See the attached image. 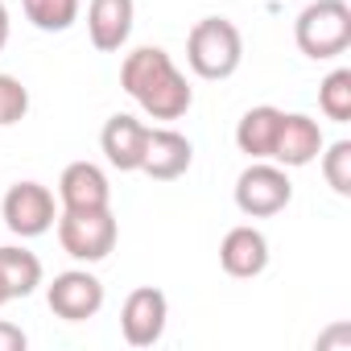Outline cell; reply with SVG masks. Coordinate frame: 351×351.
I'll return each instance as SVG.
<instances>
[{
  "label": "cell",
  "mask_w": 351,
  "mask_h": 351,
  "mask_svg": "<svg viewBox=\"0 0 351 351\" xmlns=\"http://www.w3.org/2000/svg\"><path fill=\"white\" fill-rule=\"evenodd\" d=\"M120 87L153 120H182L191 112V104H195V91H191L186 75L173 66V58L161 46L132 50L124 58V66H120Z\"/></svg>",
  "instance_id": "6da1fadb"
},
{
  "label": "cell",
  "mask_w": 351,
  "mask_h": 351,
  "mask_svg": "<svg viewBox=\"0 0 351 351\" xmlns=\"http://www.w3.org/2000/svg\"><path fill=\"white\" fill-rule=\"evenodd\" d=\"M186 62L199 79H232L244 62V38L228 17H203L186 34Z\"/></svg>",
  "instance_id": "7a4b0ae2"
},
{
  "label": "cell",
  "mask_w": 351,
  "mask_h": 351,
  "mask_svg": "<svg viewBox=\"0 0 351 351\" xmlns=\"http://www.w3.org/2000/svg\"><path fill=\"white\" fill-rule=\"evenodd\" d=\"M293 42L306 58H339L351 46V9L347 0H314L293 21Z\"/></svg>",
  "instance_id": "3957f363"
},
{
  "label": "cell",
  "mask_w": 351,
  "mask_h": 351,
  "mask_svg": "<svg viewBox=\"0 0 351 351\" xmlns=\"http://www.w3.org/2000/svg\"><path fill=\"white\" fill-rule=\"evenodd\" d=\"M120 240V228H116V215L112 207H99V211H62L58 215V244L66 256L83 261V265H95L104 256H112Z\"/></svg>",
  "instance_id": "277c9868"
},
{
  "label": "cell",
  "mask_w": 351,
  "mask_h": 351,
  "mask_svg": "<svg viewBox=\"0 0 351 351\" xmlns=\"http://www.w3.org/2000/svg\"><path fill=\"white\" fill-rule=\"evenodd\" d=\"M293 199V182L285 165L277 161H252L240 178H236V207L248 219H269L277 211H285Z\"/></svg>",
  "instance_id": "5b68a950"
},
{
  "label": "cell",
  "mask_w": 351,
  "mask_h": 351,
  "mask_svg": "<svg viewBox=\"0 0 351 351\" xmlns=\"http://www.w3.org/2000/svg\"><path fill=\"white\" fill-rule=\"evenodd\" d=\"M0 215H5V228L21 240H34V236H46L58 219V207H54V195L50 186L42 182H17L9 186L5 203H0Z\"/></svg>",
  "instance_id": "8992f818"
},
{
  "label": "cell",
  "mask_w": 351,
  "mask_h": 351,
  "mask_svg": "<svg viewBox=\"0 0 351 351\" xmlns=\"http://www.w3.org/2000/svg\"><path fill=\"white\" fill-rule=\"evenodd\" d=\"M50 310L66 322H87L104 310V281L87 269H66L50 281V293H46Z\"/></svg>",
  "instance_id": "52a82bcc"
},
{
  "label": "cell",
  "mask_w": 351,
  "mask_h": 351,
  "mask_svg": "<svg viewBox=\"0 0 351 351\" xmlns=\"http://www.w3.org/2000/svg\"><path fill=\"white\" fill-rule=\"evenodd\" d=\"M165 318H169V302L153 285L132 289L124 298V306H120V330H124V339L132 347H153L165 335Z\"/></svg>",
  "instance_id": "ba28073f"
},
{
  "label": "cell",
  "mask_w": 351,
  "mask_h": 351,
  "mask_svg": "<svg viewBox=\"0 0 351 351\" xmlns=\"http://www.w3.org/2000/svg\"><path fill=\"white\" fill-rule=\"evenodd\" d=\"M58 203L62 211H99L112 207V186L108 173L95 161H71L58 178Z\"/></svg>",
  "instance_id": "9c48e42d"
},
{
  "label": "cell",
  "mask_w": 351,
  "mask_h": 351,
  "mask_svg": "<svg viewBox=\"0 0 351 351\" xmlns=\"http://www.w3.org/2000/svg\"><path fill=\"white\" fill-rule=\"evenodd\" d=\"M191 161H195V145L178 128H149L141 173H149L157 182H173L191 169Z\"/></svg>",
  "instance_id": "30bf717a"
},
{
  "label": "cell",
  "mask_w": 351,
  "mask_h": 351,
  "mask_svg": "<svg viewBox=\"0 0 351 351\" xmlns=\"http://www.w3.org/2000/svg\"><path fill=\"white\" fill-rule=\"evenodd\" d=\"M322 145H326V141H322L318 120H310V116H302V112H285L269 161H277V165H285V169H298V165H310V161L322 153Z\"/></svg>",
  "instance_id": "8fae6325"
},
{
  "label": "cell",
  "mask_w": 351,
  "mask_h": 351,
  "mask_svg": "<svg viewBox=\"0 0 351 351\" xmlns=\"http://www.w3.org/2000/svg\"><path fill=\"white\" fill-rule=\"evenodd\" d=\"M145 141H149V124H141V120L128 116V112H116V116L104 124V132H99V149H104L108 165H116L120 173L141 169V161H145Z\"/></svg>",
  "instance_id": "7c38bea8"
},
{
  "label": "cell",
  "mask_w": 351,
  "mask_h": 351,
  "mask_svg": "<svg viewBox=\"0 0 351 351\" xmlns=\"http://www.w3.org/2000/svg\"><path fill=\"white\" fill-rule=\"evenodd\" d=\"M219 265L228 277H261L269 269V240L252 223H240L219 244Z\"/></svg>",
  "instance_id": "4fadbf2b"
},
{
  "label": "cell",
  "mask_w": 351,
  "mask_h": 351,
  "mask_svg": "<svg viewBox=\"0 0 351 351\" xmlns=\"http://www.w3.org/2000/svg\"><path fill=\"white\" fill-rule=\"evenodd\" d=\"M132 17H136L132 0H91V5H87L91 46L104 50V54H116L128 42V34H132Z\"/></svg>",
  "instance_id": "5bb4252c"
},
{
  "label": "cell",
  "mask_w": 351,
  "mask_h": 351,
  "mask_svg": "<svg viewBox=\"0 0 351 351\" xmlns=\"http://www.w3.org/2000/svg\"><path fill=\"white\" fill-rule=\"evenodd\" d=\"M281 108L273 104H261V108H248L236 124V145L240 153H248L252 161H269L273 157V141H277V128H281Z\"/></svg>",
  "instance_id": "9a60e30c"
},
{
  "label": "cell",
  "mask_w": 351,
  "mask_h": 351,
  "mask_svg": "<svg viewBox=\"0 0 351 351\" xmlns=\"http://www.w3.org/2000/svg\"><path fill=\"white\" fill-rule=\"evenodd\" d=\"M0 281L9 298H29L42 285V261L21 244H0Z\"/></svg>",
  "instance_id": "2e32d148"
},
{
  "label": "cell",
  "mask_w": 351,
  "mask_h": 351,
  "mask_svg": "<svg viewBox=\"0 0 351 351\" xmlns=\"http://www.w3.org/2000/svg\"><path fill=\"white\" fill-rule=\"evenodd\" d=\"M21 9L42 34H66L79 21V0H21Z\"/></svg>",
  "instance_id": "e0dca14e"
},
{
  "label": "cell",
  "mask_w": 351,
  "mask_h": 351,
  "mask_svg": "<svg viewBox=\"0 0 351 351\" xmlns=\"http://www.w3.org/2000/svg\"><path fill=\"white\" fill-rule=\"evenodd\" d=\"M318 108H322V116L335 120V124H347V120H351V71H347V66H339V71H330V75L322 79V87H318Z\"/></svg>",
  "instance_id": "ac0fdd59"
},
{
  "label": "cell",
  "mask_w": 351,
  "mask_h": 351,
  "mask_svg": "<svg viewBox=\"0 0 351 351\" xmlns=\"http://www.w3.org/2000/svg\"><path fill=\"white\" fill-rule=\"evenodd\" d=\"M326 149V145H322ZM322 178L335 195H351V141H335L326 153H322Z\"/></svg>",
  "instance_id": "d6986e66"
},
{
  "label": "cell",
  "mask_w": 351,
  "mask_h": 351,
  "mask_svg": "<svg viewBox=\"0 0 351 351\" xmlns=\"http://www.w3.org/2000/svg\"><path fill=\"white\" fill-rule=\"evenodd\" d=\"M25 112H29V91L21 87V79L0 75V128L25 120Z\"/></svg>",
  "instance_id": "ffe728a7"
},
{
  "label": "cell",
  "mask_w": 351,
  "mask_h": 351,
  "mask_svg": "<svg viewBox=\"0 0 351 351\" xmlns=\"http://www.w3.org/2000/svg\"><path fill=\"white\" fill-rule=\"evenodd\" d=\"M25 347H29V335L21 326H13V322L0 318V351H25Z\"/></svg>",
  "instance_id": "44dd1931"
},
{
  "label": "cell",
  "mask_w": 351,
  "mask_h": 351,
  "mask_svg": "<svg viewBox=\"0 0 351 351\" xmlns=\"http://www.w3.org/2000/svg\"><path fill=\"white\" fill-rule=\"evenodd\" d=\"M9 46V9H5V0H0V50Z\"/></svg>",
  "instance_id": "7402d4cb"
},
{
  "label": "cell",
  "mask_w": 351,
  "mask_h": 351,
  "mask_svg": "<svg viewBox=\"0 0 351 351\" xmlns=\"http://www.w3.org/2000/svg\"><path fill=\"white\" fill-rule=\"evenodd\" d=\"M5 302H13V298H9V289H5V281H0V306H5Z\"/></svg>",
  "instance_id": "603a6c76"
}]
</instances>
